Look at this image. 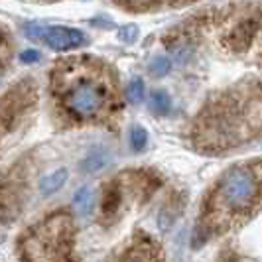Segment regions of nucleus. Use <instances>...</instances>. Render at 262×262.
Returning <instances> with one entry per match:
<instances>
[{
    "instance_id": "nucleus-1",
    "label": "nucleus",
    "mask_w": 262,
    "mask_h": 262,
    "mask_svg": "<svg viewBox=\"0 0 262 262\" xmlns=\"http://www.w3.org/2000/svg\"><path fill=\"white\" fill-rule=\"evenodd\" d=\"M52 97L59 117L73 122H106L120 108L113 69L91 55L69 57L55 66Z\"/></svg>"
},
{
    "instance_id": "nucleus-2",
    "label": "nucleus",
    "mask_w": 262,
    "mask_h": 262,
    "mask_svg": "<svg viewBox=\"0 0 262 262\" xmlns=\"http://www.w3.org/2000/svg\"><path fill=\"white\" fill-rule=\"evenodd\" d=\"M262 130V85L243 83L209 101L195 118L191 140L203 152H223Z\"/></svg>"
},
{
    "instance_id": "nucleus-3",
    "label": "nucleus",
    "mask_w": 262,
    "mask_h": 262,
    "mask_svg": "<svg viewBox=\"0 0 262 262\" xmlns=\"http://www.w3.org/2000/svg\"><path fill=\"white\" fill-rule=\"evenodd\" d=\"M262 205V160L233 166L213 187L195 231V245L249 219Z\"/></svg>"
},
{
    "instance_id": "nucleus-4",
    "label": "nucleus",
    "mask_w": 262,
    "mask_h": 262,
    "mask_svg": "<svg viewBox=\"0 0 262 262\" xmlns=\"http://www.w3.org/2000/svg\"><path fill=\"white\" fill-rule=\"evenodd\" d=\"M75 229L67 213H52L22 235L18 250L24 262H69Z\"/></svg>"
},
{
    "instance_id": "nucleus-5",
    "label": "nucleus",
    "mask_w": 262,
    "mask_h": 262,
    "mask_svg": "<svg viewBox=\"0 0 262 262\" xmlns=\"http://www.w3.org/2000/svg\"><path fill=\"white\" fill-rule=\"evenodd\" d=\"M36 103V85L32 79H24L16 83L2 99V126L8 130L22 115H26L28 108Z\"/></svg>"
},
{
    "instance_id": "nucleus-6",
    "label": "nucleus",
    "mask_w": 262,
    "mask_h": 262,
    "mask_svg": "<svg viewBox=\"0 0 262 262\" xmlns=\"http://www.w3.org/2000/svg\"><path fill=\"white\" fill-rule=\"evenodd\" d=\"M111 262H164L162 250L154 243L150 236L146 235H136L134 241L126 249L120 250V254L115 256Z\"/></svg>"
},
{
    "instance_id": "nucleus-7",
    "label": "nucleus",
    "mask_w": 262,
    "mask_h": 262,
    "mask_svg": "<svg viewBox=\"0 0 262 262\" xmlns=\"http://www.w3.org/2000/svg\"><path fill=\"white\" fill-rule=\"evenodd\" d=\"M43 41L55 50V52H67V50H75L87 43V36L75 30V28H66V26H52L46 28L43 34Z\"/></svg>"
},
{
    "instance_id": "nucleus-8",
    "label": "nucleus",
    "mask_w": 262,
    "mask_h": 262,
    "mask_svg": "<svg viewBox=\"0 0 262 262\" xmlns=\"http://www.w3.org/2000/svg\"><path fill=\"white\" fill-rule=\"evenodd\" d=\"M67 178H69V170L67 168H59L55 170L53 173L46 176L41 182H39V193L41 195H53L55 191H59L63 185H66Z\"/></svg>"
},
{
    "instance_id": "nucleus-9",
    "label": "nucleus",
    "mask_w": 262,
    "mask_h": 262,
    "mask_svg": "<svg viewBox=\"0 0 262 262\" xmlns=\"http://www.w3.org/2000/svg\"><path fill=\"white\" fill-rule=\"evenodd\" d=\"M170 108H171V101L168 93L164 91V89L152 91V95H150V111H152V115L166 117L170 113Z\"/></svg>"
},
{
    "instance_id": "nucleus-10",
    "label": "nucleus",
    "mask_w": 262,
    "mask_h": 262,
    "mask_svg": "<svg viewBox=\"0 0 262 262\" xmlns=\"http://www.w3.org/2000/svg\"><path fill=\"white\" fill-rule=\"evenodd\" d=\"M108 154H106L105 150H97V152H93L89 156L83 160V164H81V168L85 173H99V171H103L106 168V164H108Z\"/></svg>"
},
{
    "instance_id": "nucleus-11",
    "label": "nucleus",
    "mask_w": 262,
    "mask_h": 262,
    "mask_svg": "<svg viewBox=\"0 0 262 262\" xmlns=\"http://www.w3.org/2000/svg\"><path fill=\"white\" fill-rule=\"evenodd\" d=\"M178 203V199H170L168 201V205L162 209V213H160V217H158V225H160V229L162 231H168L171 225H173V221H176V213H180V209H182V203L178 205V207H173Z\"/></svg>"
},
{
    "instance_id": "nucleus-12",
    "label": "nucleus",
    "mask_w": 262,
    "mask_h": 262,
    "mask_svg": "<svg viewBox=\"0 0 262 262\" xmlns=\"http://www.w3.org/2000/svg\"><path fill=\"white\" fill-rule=\"evenodd\" d=\"M126 99L130 105H140L144 101V81L140 77H134L126 85Z\"/></svg>"
},
{
    "instance_id": "nucleus-13",
    "label": "nucleus",
    "mask_w": 262,
    "mask_h": 262,
    "mask_svg": "<svg viewBox=\"0 0 262 262\" xmlns=\"http://www.w3.org/2000/svg\"><path fill=\"white\" fill-rule=\"evenodd\" d=\"M75 209L79 215H89L93 209V193L89 187H81L75 193Z\"/></svg>"
},
{
    "instance_id": "nucleus-14",
    "label": "nucleus",
    "mask_w": 262,
    "mask_h": 262,
    "mask_svg": "<svg viewBox=\"0 0 262 262\" xmlns=\"http://www.w3.org/2000/svg\"><path fill=\"white\" fill-rule=\"evenodd\" d=\"M146 144H148V132H146V128H142V126H132L130 130V146L134 152H140V150H144Z\"/></svg>"
},
{
    "instance_id": "nucleus-15",
    "label": "nucleus",
    "mask_w": 262,
    "mask_h": 262,
    "mask_svg": "<svg viewBox=\"0 0 262 262\" xmlns=\"http://www.w3.org/2000/svg\"><path fill=\"white\" fill-rule=\"evenodd\" d=\"M170 67H171V61L168 59V57H164V55L152 57V61L148 63L150 73H152V75H156V77H164V75L170 71Z\"/></svg>"
},
{
    "instance_id": "nucleus-16",
    "label": "nucleus",
    "mask_w": 262,
    "mask_h": 262,
    "mask_svg": "<svg viewBox=\"0 0 262 262\" xmlns=\"http://www.w3.org/2000/svg\"><path fill=\"white\" fill-rule=\"evenodd\" d=\"M138 34H140V30H138L136 24H126L124 28L118 30V38L122 39L124 43H134L136 38H138Z\"/></svg>"
},
{
    "instance_id": "nucleus-17",
    "label": "nucleus",
    "mask_w": 262,
    "mask_h": 262,
    "mask_svg": "<svg viewBox=\"0 0 262 262\" xmlns=\"http://www.w3.org/2000/svg\"><path fill=\"white\" fill-rule=\"evenodd\" d=\"M39 57H41V53L38 50H26V52L20 53V61L22 63H38Z\"/></svg>"
},
{
    "instance_id": "nucleus-18",
    "label": "nucleus",
    "mask_w": 262,
    "mask_h": 262,
    "mask_svg": "<svg viewBox=\"0 0 262 262\" xmlns=\"http://www.w3.org/2000/svg\"><path fill=\"white\" fill-rule=\"evenodd\" d=\"M24 34H26L28 38H34V39L41 38V39H43V34H46V28L38 26V24H30V26L24 28Z\"/></svg>"
},
{
    "instance_id": "nucleus-19",
    "label": "nucleus",
    "mask_w": 262,
    "mask_h": 262,
    "mask_svg": "<svg viewBox=\"0 0 262 262\" xmlns=\"http://www.w3.org/2000/svg\"><path fill=\"white\" fill-rule=\"evenodd\" d=\"M6 59H8V39H6V32L2 34V71L6 69Z\"/></svg>"
}]
</instances>
